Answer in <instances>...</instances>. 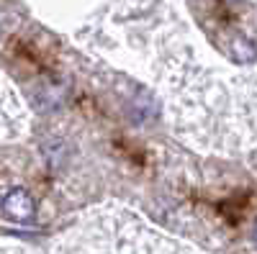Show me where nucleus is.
Returning a JSON list of instances; mask_svg holds the SVG:
<instances>
[{"instance_id": "2", "label": "nucleus", "mask_w": 257, "mask_h": 254, "mask_svg": "<svg viewBox=\"0 0 257 254\" xmlns=\"http://www.w3.org/2000/svg\"><path fill=\"white\" fill-rule=\"evenodd\" d=\"M231 57L237 59L239 65H249V62H254V57H257V49H254V44L247 36H234V41H231Z\"/></svg>"}, {"instance_id": "3", "label": "nucleus", "mask_w": 257, "mask_h": 254, "mask_svg": "<svg viewBox=\"0 0 257 254\" xmlns=\"http://www.w3.org/2000/svg\"><path fill=\"white\" fill-rule=\"evenodd\" d=\"M254 241H257V228H254Z\"/></svg>"}, {"instance_id": "1", "label": "nucleus", "mask_w": 257, "mask_h": 254, "mask_svg": "<svg viewBox=\"0 0 257 254\" xmlns=\"http://www.w3.org/2000/svg\"><path fill=\"white\" fill-rule=\"evenodd\" d=\"M0 210H3L11 221L26 223L36 216V200L31 198L29 190L11 187L8 193H3V198H0Z\"/></svg>"}]
</instances>
